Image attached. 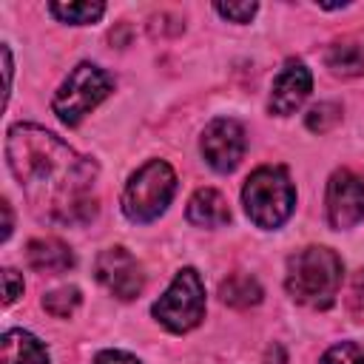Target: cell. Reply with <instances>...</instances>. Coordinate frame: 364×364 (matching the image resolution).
Here are the masks:
<instances>
[{"mask_svg": "<svg viewBox=\"0 0 364 364\" xmlns=\"http://www.w3.org/2000/svg\"><path fill=\"white\" fill-rule=\"evenodd\" d=\"M242 202H245V213L250 216L253 225L279 228L293 213L296 188L284 168L264 165L247 176L245 188H242Z\"/></svg>", "mask_w": 364, "mask_h": 364, "instance_id": "obj_3", "label": "cell"}, {"mask_svg": "<svg viewBox=\"0 0 364 364\" xmlns=\"http://www.w3.org/2000/svg\"><path fill=\"white\" fill-rule=\"evenodd\" d=\"M26 259L37 273H65L74 267V253L60 239H31L26 245Z\"/></svg>", "mask_w": 364, "mask_h": 364, "instance_id": "obj_11", "label": "cell"}, {"mask_svg": "<svg viewBox=\"0 0 364 364\" xmlns=\"http://www.w3.org/2000/svg\"><path fill=\"white\" fill-rule=\"evenodd\" d=\"M3 304H14L20 296H23V276L17 273V270H11V267H6L3 270Z\"/></svg>", "mask_w": 364, "mask_h": 364, "instance_id": "obj_21", "label": "cell"}, {"mask_svg": "<svg viewBox=\"0 0 364 364\" xmlns=\"http://www.w3.org/2000/svg\"><path fill=\"white\" fill-rule=\"evenodd\" d=\"M318 364H364V350L353 341H341V344H333L318 358Z\"/></svg>", "mask_w": 364, "mask_h": 364, "instance_id": "obj_19", "label": "cell"}, {"mask_svg": "<svg viewBox=\"0 0 364 364\" xmlns=\"http://www.w3.org/2000/svg\"><path fill=\"white\" fill-rule=\"evenodd\" d=\"M3 216H6V225H3V239H9V236H11V208H9V202H3Z\"/></svg>", "mask_w": 364, "mask_h": 364, "instance_id": "obj_24", "label": "cell"}, {"mask_svg": "<svg viewBox=\"0 0 364 364\" xmlns=\"http://www.w3.org/2000/svg\"><path fill=\"white\" fill-rule=\"evenodd\" d=\"M94 276H97V282L108 293H114L122 301L136 299L142 293V284H145V276H142L139 262L125 247H108V250H102L97 256V262H94Z\"/></svg>", "mask_w": 364, "mask_h": 364, "instance_id": "obj_8", "label": "cell"}, {"mask_svg": "<svg viewBox=\"0 0 364 364\" xmlns=\"http://www.w3.org/2000/svg\"><path fill=\"white\" fill-rule=\"evenodd\" d=\"M3 364H48L46 347L26 330H6L0 341Z\"/></svg>", "mask_w": 364, "mask_h": 364, "instance_id": "obj_13", "label": "cell"}, {"mask_svg": "<svg viewBox=\"0 0 364 364\" xmlns=\"http://www.w3.org/2000/svg\"><path fill=\"white\" fill-rule=\"evenodd\" d=\"M287 293L313 310H327L341 287V259L330 247H304L287 259Z\"/></svg>", "mask_w": 364, "mask_h": 364, "instance_id": "obj_2", "label": "cell"}, {"mask_svg": "<svg viewBox=\"0 0 364 364\" xmlns=\"http://www.w3.org/2000/svg\"><path fill=\"white\" fill-rule=\"evenodd\" d=\"M327 68L336 77H358V74H364V48L358 43H336V46H330Z\"/></svg>", "mask_w": 364, "mask_h": 364, "instance_id": "obj_15", "label": "cell"}, {"mask_svg": "<svg viewBox=\"0 0 364 364\" xmlns=\"http://www.w3.org/2000/svg\"><path fill=\"white\" fill-rule=\"evenodd\" d=\"M111 88H114V82L102 68H97L91 63H80L68 74V80L60 85V91L54 94L51 108L60 117V122L80 125L88 117V111H94L111 94Z\"/></svg>", "mask_w": 364, "mask_h": 364, "instance_id": "obj_5", "label": "cell"}, {"mask_svg": "<svg viewBox=\"0 0 364 364\" xmlns=\"http://www.w3.org/2000/svg\"><path fill=\"white\" fill-rule=\"evenodd\" d=\"M154 316L171 333H188L205 318V284L193 267L173 276L171 287L154 304Z\"/></svg>", "mask_w": 364, "mask_h": 364, "instance_id": "obj_6", "label": "cell"}, {"mask_svg": "<svg viewBox=\"0 0 364 364\" xmlns=\"http://www.w3.org/2000/svg\"><path fill=\"white\" fill-rule=\"evenodd\" d=\"M347 301H350V310H353V316H355V318H364V270H358V273L353 276Z\"/></svg>", "mask_w": 364, "mask_h": 364, "instance_id": "obj_22", "label": "cell"}, {"mask_svg": "<svg viewBox=\"0 0 364 364\" xmlns=\"http://www.w3.org/2000/svg\"><path fill=\"white\" fill-rule=\"evenodd\" d=\"M219 296L230 307H250V304H259L262 301V287H259V282L253 276L233 273V276H228L219 284Z\"/></svg>", "mask_w": 364, "mask_h": 364, "instance_id": "obj_14", "label": "cell"}, {"mask_svg": "<svg viewBox=\"0 0 364 364\" xmlns=\"http://www.w3.org/2000/svg\"><path fill=\"white\" fill-rule=\"evenodd\" d=\"M310 85H313V77L299 60L284 63V68L279 71V77L273 82V91H270V102H267L270 114H279V117L293 114L307 100Z\"/></svg>", "mask_w": 364, "mask_h": 364, "instance_id": "obj_10", "label": "cell"}, {"mask_svg": "<svg viewBox=\"0 0 364 364\" xmlns=\"http://www.w3.org/2000/svg\"><path fill=\"white\" fill-rule=\"evenodd\" d=\"M173 191L176 173L171 171V165L162 159H151L128 179L122 193V210L131 222H151L168 208Z\"/></svg>", "mask_w": 364, "mask_h": 364, "instance_id": "obj_4", "label": "cell"}, {"mask_svg": "<svg viewBox=\"0 0 364 364\" xmlns=\"http://www.w3.org/2000/svg\"><path fill=\"white\" fill-rule=\"evenodd\" d=\"M327 219L333 228H353L364 219V173L341 168L327 182Z\"/></svg>", "mask_w": 364, "mask_h": 364, "instance_id": "obj_7", "label": "cell"}, {"mask_svg": "<svg viewBox=\"0 0 364 364\" xmlns=\"http://www.w3.org/2000/svg\"><path fill=\"white\" fill-rule=\"evenodd\" d=\"M94 364H139L134 355H128V353H119V350H105V353H100L97 358H94Z\"/></svg>", "mask_w": 364, "mask_h": 364, "instance_id": "obj_23", "label": "cell"}, {"mask_svg": "<svg viewBox=\"0 0 364 364\" xmlns=\"http://www.w3.org/2000/svg\"><path fill=\"white\" fill-rule=\"evenodd\" d=\"M48 9H51L54 17H60L63 23H74V26L94 23L105 11L102 3H48Z\"/></svg>", "mask_w": 364, "mask_h": 364, "instance_id": "obj_16", "label": "cell"}, {"mask_svg": "<svg viewBox=\"0 0 364 364\" xmlns=\"http://www.w3.org/2000/svg\"><path fill=\"white\" fill-rule=\"evenodd\" d=\"M338 119H341V108L336 102H318L307 114V128L316 134H327Z\"/></svg>", "mask_w": 364, "mask_h": 364, "instance_id": "obj_18", "label": "cell"}, {"mask_svg": "<svg viewBox=\"0 0 364 364\" xmlns=\"http://www.w3.org/2000/svg\"><path fill=\"white\" fill-rule=\"evenodd\" d=\"M222 17H228V20H233V23H247L253 14H256V3H216L213 6Z\"/></svg>", "mask_w": 364, "mask_h": 364, "instance_id": "obj_20", "label": "cell"}, {"mask_svg": "<svg viewBox=\"0 0 364 364\" xmlns=\"http://www.w3.org/2000/svg\"><path fill=\"white\" fill-rule=\"evenodd\" d=\"M188 219L199 228H222L230 222V208L219 191L199 188L188 202Z\"/></svg>", "mask_w": 364, "mask_h": 364, "instance_id": "obj_12", "label": "cell"}, {"mask_svg": "<svg viewBox=\"0 0 364 364\" xmlns=\"http://www.w3.org/2000/svg\"><path fill=\"white\" fill-rule=\"evenodd\" d=\"M6 159L31 210L54 225H82L97 213V165L37 125H11Z\"/></svg>", "mask_w": 364, "mask_h": 364, "instance_id": "obj_1", "label": "cell"}, {"mask_svg": "<svg viewBox=\"0 0 364 364\" xmlns=\"http://www.w3.org/2000/svg\"><path fill=\"white\" fill-rule=\"evenodd\" d=\"M199 148H202V156L208 159V165L213 171L228 173L239 165V159L245 154V128L236 119L219 117L205 128Z\"/></svg>", "mask_w": 364, "mask_h": 364, "instance_id": "obj_9", "label": "cell"}, {"mask_svg": "<svg viewBox=\"0 0 364 364\" xmlns=\"http://www.w3.org/2000/svg\"><path fill=\"white\" fill-rule=\"evenodd\" d=\"M43 307L46 313H51L54 318H68L77 307H80V290L77 287H60L43 296Z\"/></svg>", "mask_w": 364, "mask_h": 364, "instance_id": "obj_17", "label": "cell"}]
</instances>
